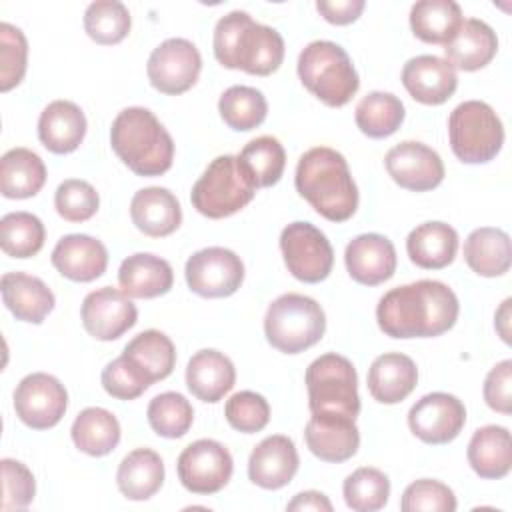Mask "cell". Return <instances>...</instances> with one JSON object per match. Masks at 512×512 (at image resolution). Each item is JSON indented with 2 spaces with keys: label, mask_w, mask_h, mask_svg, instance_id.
Segmentation results:
<instances>
[{
  "label": "cell",
  "mask_w": 512,
  "mask_h": 512,
  "mask_svg": "<svg viewBox=\"0 0 512 512\" xmlns=\"http://www.w3.org/2000/svg\"><path fill=\"white\" fill-rule=\"evenodd\" d=\"M180 484L192 494H216L232 478L234 460L224 444L200 438L186 446L176 462Z\"/></svg>",
  "instance_id": "8fae6325"
},
{
  "label": "cell",
  "mask_w": 512,
  "mask_h": 512,
  "mask_svg": "<svg viewBox=\"0 0 512 512\" xmlns=\"http://www.w3.org/2000/svg\"><path fill=\"white\" fill-rule=\"evenodd\" d=\"M458 312L452 288L438 280H418L388 290L376 306V320L390 338H434L456 324Z\"/></svg>",
  "instance_id": "6da1fadb"
},
{
  "label": "cell",
  "mask_w": 512,
  "mask_h": 512,
  "mask_svg": "<svg viewBox=\"0 0 512 512\" xmlns=\"http://www.w3.org/2000/svg\"><path fill=\"white\" fill-rule=\"evenodd\" d=\"M484 400L486 404L500 412H512V360L506 358L498 362L484 380Z\"/></svg>",
  "instance_id": "816d5d0a"
},
{
  "label": "cell",
  "mask_w": 512,
  "mask_h": 512,
  "mask_svg": "<svg viewBox=\"0 0 512 512\" xmlns=\"http://www.w3.org/2000/svg\"><path fill=\"white\" fill-rule=\"evenodd\" d=\"M448 138L458 160L464 164H484L502 150L504 126L490 104L466 100L450 112Z\"/></svg>",
  "instance_id": "9c48e42d"
},
{
  "label": "cell",
  "mask_w": 512,
  "mask_h": 512,
  "mask_svg": "<svg viewBox=\"0 0 512 512\" xmlns=\"http://www.w3.org/2000/svg\"><path fill=\"white\" fill-rule=\"evenodd\" d=\"M86 116L70 100L50 102L38 118V138L54 154L74 152L86 136Z\"/></svg>",
  "instance_id": "d4e9b609"
},
{
  "label": "cell",
  "mask_w": 512,
  "mask_h": 512,
  "mask_svg": "<svg viewBox=\"0 0 512 512\" xmlns=\"http://www.w3.org/2000/svg\"><path fill=\"white\" fill-rule=\"evenodd\" d=\"M406 110L398 96L392 92H370L366 94L354 110L356 126L368 138L392 136L404 122Z\"/></svg>",
  "instance_id": "74e56055"
},
{
  "label": "cell",
  "mask_w": 512,
  "mask_h": 512,
  "mask_svg": "<svg viewBox=\"0 0 512 512\" xmlns=\"http://www.w3.org/2000/svg\"><path fill=\"white\" fill-rule=\"evenodd\" d=\"M256 186L238 156H216L190 192L192 206L206 218L218 220L240 212L252 202Z\"/></svg>",
  "instance_id": "52a82bcc"
},
{
  "label": "cell",
  "mask_w": 512,
  "mask_h": 512,
  "mask_svg": "<svg viewBox=\"0 0 512 512\" xmlns=\"http://www.w3.org/2000/svg\"><path fill=\"white\" fill-rule=\"evenodd\" d=\"M456 496L440 480L422 478L406 486L400 500L402 512H454Z\"/></svg>",
  "instance_id": "c3c4849f"
},
{
  "label": "cell",
  "mask_w": 512,
  "mask_h": 512,
  "mask_svg": "<svg viewBox=\"0 0 512 512\" xmlns=\"http://www.w3.org/2000/svg\"><path fill=\"white\" fill-rule=\"evenodd\" d=\"M202 70L198 48L186 38H168L158 44L148 58L150 84L168 96H178L190 90Z\"/></svg>",
  "instance_id": "5bb4252c"
},
{
  "label": "cell",
  "mask_w": 512,
  "mask_h": 512,
  "mask_svg": "<svg viewBox=\"0 0 512 512\" xmlns=\"http://www.w3.org/2000/svg\"><path fill=\"white\" fill-rule=\"evenodd\" d=\"M80 318L90 336L110 342L120 338L136 324L138 310L130 296H126L122 290L104 286L84 298Z\"/></svg>",
  "instance_id": "2e32d148"
},
{
  "label": "cell",
  "mask_w": 512,
  "mask_h": 512,
  "mask_svg": "<svg viewBox=\"0 0 512 512\" xmlns=\"http://www.w3.org/2000/svg\"><path fill=\"white\" fill-rule=\"evenodd\" d=\"M132 26L128 8L118 0H96L84 12L86 34L102 46L122 42Z\"/></svg>",
  "instance_id": "7bdbcfd3"
},
{
  "label": "cell",
  "mask_w": 512,
  "mask_h": 512,
  "mask_svg": "<svg viewBox=\"0 0 512 512\" xmlns=\"http://www.w3.org/2000/svg\"><path fill=\"white\" fill-rule=\"evenodd\" d=\"M46 230L38 216L30 212H10L0 220V246L12 258H32L44 246Z\"/></svg>",
  "instance_id": "60d3db41"
},
{
  "label": "cell",
  "mask_w": 512,
  "mask_h": 512,
  "mask_svg": "<svg viewBox=\"0 0 512 512\" xmlns=\"http://www.w3.org/2000/svg\"><path fill=\"white\" fill-rule=\"evenodd\" d=\"M52 266L72 282H92L106 272L108 250L88 234H66L52 250Z\"/></svg>",
  "instance_id": "7402d4cb"
},
{
  "label": "cell",
  "mask_w": 512,
  "mask_h": 512,
  "mask_svg": "<svg viewBox=\"0 0 512 512\" xmlns=\"http://www.w3.org/2000/svg\"><path fill=\"white\" fill-rule=\"evenodd\" d=\"M326 314L322 306L304 294L278 296L266 310L264 334L272 348L284 354H300L322 340Z\"/></svg>",
  "instance_id": "8992f818"
},
{
  "label": "cell",
  "mask_w": 512,
  "mask_h": 512,
  "mask_svg": "<svg viewBox=\"0 0 512 512\" xmlns=\"http://www.w3.org/2000/svg\"><path fill=\"white\" fill-rule=\"evenodd\" d=\"M0 290L6 308L22 322L42 324L56 304L52 290L38 276L26 272H6Z\"/></svg>",
  "instance_id": "cb8c5ba5"
},
{
  "label": "cell",
  "mask_w": 512,
  "mask_h": 512,
  "mask_svg": "<svg viewBox=\"0 0 512 512\" xmlns=\"http://www.w3.org/2000/svg\"><path fill=\"white\" fill-rule=\"evenodd\" d=\"M238 160L250 174L256 188H270L284 174L286 152L278 138L258 136L240 150Z\"/></svg>",
  "instance_id": "ab89813d"
},
{
  "label": "cell",
  "mask_w": 512,
  "mask_h": 512,
  "mask_svg": "<svg viewBox=\"0 0 512 512\" xmlns=\"http://www.w3.org/2000/svg\"><path fill=\"white\" fill-rule=\"evenodd\" d=\"M286 510H318V512H332V502L328 500V496H324L322 492L316 490H306L296 494Z\"/></svg>",
  "instance_id": "db71d44e"
},
{
  "label": "cell",
  "mask_w": 512,
  "mask_h": 512,
  "mask_svg": "<svg viewBox=\"0 0 512 512\" xmlns=\"http://www.w3.org/2000/svg\"><path fill=\"white\" fill-rule=\"evenodd\" d=\"M466 424V408L462 400L448 392H432L422 396L408 412V426L416 438L426 444L452 442Z\"/></svg>",
  "instance_id": "9a60e30c"
},
{
  "label": "cell",
  "mask_w": 512,
  "mask_h": 512,
  "mask_svg": "<svg viewBox=\"0 0 512 512\" xmlns=\"http://www.w3.org/2000/svg\"><path fill=\"white\" fill-rule=\"evenodd\" d=\"M280 250L288 272L306 284L328 278L334 266V250L326 234L310 222H292L280 234Z\"/></svg>",
  "instance_id": "30bf717a"
},
{
  "label": "cell",
  "mask_w": 512,
  "mask_h": 512,
  "mask_svg": "<svg viewBox=\"0 0 512 512\" xmlns=\"http://www.w3.org/2000/svg\"><path fill=\"white\" fill-rule=\"evenodd\" d=\"M298 450L288 436L274 434L254 446L248 458V478L264 488L278 490L290 484L298 472Z\"/></svg>",
  "instance_id": "44dd1931"
},
{
  "label": "cell",
  "mask_w": 512,
  "mask_h": 512,
  "mask_svg": "<svg viewBox=\"0 0 512 512\" xmlns=\"http://www.w3.org/2000/svg\"><path fill=\"white\" fill-rule=\"evenodd\" d=\"M418 384V368L414 360L400 352L378 356L368 370V390L380 404L402 402Z\"/></svg>",
  "instance_id": "f1b7e54d"
},
{
  "label": "cell",
  "mask_w": 512,
  "mask_h": 512,
  "mask_svg": "<svg viewBox=\"0 0 512 512\" xmlns=\"http://www.w3.org/2000/svg\"><path fill=\"white\" fill-rule=\"evenodd\" d=\"M344 264L350 278L364 286H378L396 272V248L382 234L368 232L352 238L344 250Z\"/></svg>",
  "instance_id": "ac0fdd59"
},
{
  "label": "cell",
  "mask_w": 512,
  "mask_h": 512,
  "mask_svg": "<svg viewBox=\"0 0 512 512\" xmlns=\"http://www.w3.org/2000/svg\"><path fill=\"white\" fill-rule=\"evenodd\" d=\"M130 218L146 236L162 238L178 230L182 222V208L168 188L148 186L132 196Z\"/></svg>",
  "instance_id": "603a6c76"
},
{
  "label": "cell",
  "mask_w": 512,
  "mask_h": 512,
  "mask_svg": "<svg viewBox=\"0 0 512 512\" xmlns=\"http://www.w3.org/2000/svg\"><path fill=\"white\" fill-rule=\"evenodd\" d=\"M402 84L416 102L438 106L456 92L458 74L448 60L434 54H420L404 64Z\"/></svg>",
  "instance_id": "d6986e66"
},
{
  "label": "cell",
  "mask_w": 512,
  "mask_h": 512,
  "mask_svg": "<svg viewBox=\"0 0 512 512\" xmlns=\"http://www.w3.org/2000/svg\"><path fill=\"white\" fill-rule=\"evenodd\" d=\"M46 182L42 158L28 148H12L0 158V192L4 198L36 196Z\"/></svg>",
  "instance_id": "836d02e7"
},
{
  "label": "cell",
  "mask_w": 512,
  "mask_h": 512,
  "mask_svg": "<svg viewBox=\"0 0 512 512\" xmlns=\"http://www.w3.org/2000/svg\"><path fill=\"white\" fill-rule=\"evenodd\" d=\"M122 354L140 368L150 384L168 378L176 366V348L160 330H144L136 334L124 346Z\"/></svg>",
  "instance_id": "8d00e7d4"
},
{
  "label": "cell",
  "mask_w": 512,
  "mask_h": 512,
  "mask_svg": "<svg viewBox=\"0 0 512 512\" xmlns=\"http://www.w3.org/2000/svg\"><path fill=\"white\" fill-rule=\"evenodd\" d=\"M236 368L228 356L218 350H198L186 366V386L202 402H218L232 390Z\"/></svg>",
  "instance_id": "4316f807"
},
{
  "label": "cell",
  "mask_w": 512,
  "mask_h": 512,
  "mask_svg": "<svg viewBox=\"0 0 512 512\" xmlns=\"http://www.w3.org/2000/svg\"><path fill=\"white\" fill-rule=\"evenodd\" d=\"M498 52L496 32L478 18L462 20L452 40L444 46V54L452 68L474 72L492 62Z\"/></svg>",
  "instance_id": "484cf974"
},
{
  "label": "cell",
  "mask_w": 512,
  "mask_h": 512,
  "mask_svg": "<svg viewBox=\"0 0 512 512\" xmlns=\"http://www.w3.org/2000/svg\"><path fill=\"white\" fill-rule=\"evenodd\" d=\"M364 6H366L364 0H332V2L318 0L316 2V10L324 16V20L336 26L354 22L362 14Z\"/></svg>",
  "instance_id": "f5cc1de1"
},
{
  "label": "cell",
  "mask_w": 512,
  "mask_h": 512,
  "mask_svg": "<svg viewBox=\"0 0 512 512\" xmlns=\"http://www.w3.org/2000/svg\"><path fill=\"white\" fill-rule=\"evenodd\" d=\"M294 184L298 194L326 220L344 222L358 208V188L346 158L328 146H316L298 160Z\"/></svg>",
  "instance_id": "7a4b0ae2"
},
{
  "label": "cell",
  "mask_w": 512,
  "mask_h": 512,
  "mask_svg": "<svg viewBox=\"0 0 512 512\" xmlns=\"http://www.w3.org/2000/svg\"><path fill=\"white\" fill-rule=\"evenodd\" d=\"M54 206L66 222H86L98 212L100 196L90 182L68 178L56 188Z\"/></svg>",
  "instance_id": "bcb514c9"
},
{
  "label": "cell",
  "mask_w": 512,
  "mask_h": 512,
  "mask_svg": "<svg viewBox=\"0 0 512 512\" xmlns=\"http://www.w3.org/2000/svg\"><path fill=\"white\" fill-rule=\"evenodd\" d=\"M468 464L484 480L504 478L512 468V440L504 426L478 428L468 442Z\"/></svg>",
  "instance_id": "f546056e"
},
{
  "label": "cell",
  "mask_w": 512,
  "mask_h": 512,
  "mask_svg": "<svg viewBox=\"0 0 512 512\" xmlns=\"http://www.w3.org/2000/svg\"><path fill=\"white\" fill-rule=\"evenodd\" d=\"M304 440L308 450L324 462H346L358 452L360 432L352 418L336 414H312Z\"/></svg>",
  "instance_id": "ffe728a7"
},
{
  "label": "cell",
  "mask_w": 512,
  "mask_h": 512,
  "mask_svg": "<svg viewBox=\"0 0 512 512\" xmlns=\"http://www.w3.org/2000/svg\"><path fill=\"white\" fill-rule=\"evenodd\" d=\"M462 20V10L454 0H420L410 8V28L426 44L446 46Z\"/></svg>",
  "instance_id": "d590c367"
},
{
  "label": "cell",
  "mask_w": 512,
  "mask_h": 512,
  "mask_svg": "<svg viewBox=\"0 0 512 512\" xmlns=\"http://www.w3.org/2000/svg\"><path fill=\"white\" fill-rule=\"evenodd\" d=\"M218 112L228 128L248 132L266 120L268 102L260 90L236 84L222 92L218 100Z\"/></svg>",
  "instance_id": "f35d334b"
},
{
  "label": "cell",
  "mask_w": 512,
  "mask_h": 512,
  "mask_svg": "<svg viewBox=\"0 0 512 512\" xmlns=\"http://www.w3.org/2000/svg\"><path fill=\"white\" fill-rule=\"evenodd\" d=\"M68 408V392L64 384L46 372L24 376L14 390L16 416L32 430H48L56 426Z\"/></svg>",
  "instance_id": "4fadbf2b"
},
{
  "label": "cell",
  "mask_w": 512,
  "mask_h": 512,
  "mask_svg": "<svg viewBox=\"0 0 512 512\" xmlns=\"http://www.w3.org/2000/svg\"><path fill=\"white\" fill-rule=\"evenodd\" d=\"M74 446L88 456H106L120 442V422L118 418L100 406L84 408L72 422L70 428Z\"/></svg>",
  "instance_id": "e575fe53"
},
{
  "label": "cell",
  "mask_w": 512,
  "mask_h": 512,
  "mask_svg": "<svg viewBox=\"0 0 512 512\" xmlns=\"http://www.w3.org/2000/svg\"><path fill=\"white\" fill-rule=\"evenodd\" d=\"M102 386L112 398L134 400L152 384L128 356L120 354L102 370Z\"/></svg>",
  "instance_id": "681fc988"
},
{
  "label": "cell",
  "mask_w": 512,
  "mask_h": 512,
  "mask_svg": "<svg viewBox=\"0 0 512 512\" xmlns=\"http://www.w3.org/2000/svg\"><path fill=\"white\" fill-rule=\"evenodd\" d=\"M28 66V42L20 28L0 24V90L8 92L18 86Z\"/></svg>",
  "instance_id": "f6af8a7d"
},
{
  "label": "cell",
  "mask_w": 512,
  "mask_h": 512,
  "mask_svg": "<svg viewBox=\"0 0 512 512\" xmlns=\"http://www.w3.org/2000/svg\"><path fill=\"white\" fill-rule=\"evenodd\" d=\"M308 406L312 414H336L356 420L360 412L354 364L336 352L318 356L306 368Z\"/></svg>",
  "instance_id": "ba28073f"
},
{
  "label": "cell",
  "mask_w": 512,
  "mask_h": 512,
  "mask_svg": "<svg viewBox=\"0 0 512 512\" xmlns=\"http://www.w3.org/2000/svg\"><path fill=\"white\" fill-rule=\"evenodd\" d=\"M2 504L4 512L26 508L36 494V480L30 468L18 460L2 458Z\"/></svg>",
  "instance_id": "f907efd6"
},
{
  "label": "cell",
  "mask_w": 512,
  "mask_h": 512,
  "mask_svg": "<svg viewBox=\"0 0 512 512\" xmlns=\"http://www.w3.org/2000/svg\"><path fill=\"white\" fill-rule=\"evenodd\" d=\"M214 56L230 70L254 76L276 72L284 60V40L272 26L254 22L244 10H232L214 26Z\"/></svg>",
  "instance_id": "3957f363"
},
{
  "label": "cell",
  "mask_w": 512,
  "mask_h": 512,
  "mask_svg": "<svg viewBox=\"0 0 512 512\" xmlns=\"http://www.w3.org/2000/svg\"><path fill=\"white\" fill-rule=\"evenodd\" d=\"M410 260L424 270H440L452 264L458 252V234L446 222H424L406 238Z\"/></svg>",
  "instance_id": "4dcf8cb0"
},
{
  "label": "cell",
  "mask_w": 512,
  "mask_h": 512,
  "mask_svg": "<svg viewBox=\"0 0 512 512\" xmlns=\"http://www.w3.org/2000/svg\"><path fill=\"white\" fill-rule=\"evenodd\" d=\"M188 288L202 298L232 296L244 282V264L240 256L222 246H210L194 252L184 268Z\"/></svg>",
  "instance_id": "7c38bea8"
},
{
  "label": "cell",
  "mask_w": 512,
  "mask_h": 512,
  "mask_svg": "<svg viewBox=\"0 0 512 512\" xmlns=\"http://www.w3.org/2000/svg\"><path fill=\"white\" fill-rule=\"evenodd\" d=\"M464 260L478 276L494 278L506 274L512 264L510 236L492 226L472 230L464 242Z\"/></svg>",
  "instance_id": "1f68e13d"
},
{
  "label": "cell",
  "mask_w": 512,
  "mask_h": 512,
  "mask_svg": "<svg viewBox=\"0 0 512 512\" xmlns=\"http://www.w3.org/2000/svg\"><path fill=\"white\" fill-rule=\"evenodd\" d=\"M344 502L354 512H376L386 506L390 496V480L388 476L370 466L356 468L346 476L342 486Z\"/></svg>",
  "instance_id": "b9f144b4"
},
{
  "label": "cell",
  "mask_w": 512,
  "mask_h": 512,
  "mask_svg": "<svg viewBox=\"0 0 512 512\" xmlns=\"http://www.w3.org/2000/svg\"><path fill=\"white\" fill-rule=\"evenodd\" d=\"M510 298H506L504 302H502V306H500V310H498V314H496V328H498V332H500V336H502V340L504 342H510V336H508V332L504 330V326H500L502 322H506L508 320V310H510Z\"/></svg>",
  "instance_id": "11a10c76"
},
{
  "label": "cell",
  "mask_w": 512,
  "mask_h": 512,
  "mask_svg": "<svg viewBox=\"0 0 512 512\" xmlns=\"http://www.w3.org/2000/svg\"><path fill=\"white\" fill-rule=\"evenodd\" d=\"M146 416L158 436L182 438L194 422V408L180 392H162L150 400Z\"/></svg>",
  "instance_id": "ee69618b"
},
{
  "label": "cell",
  "mask_w": 512,
  "mask_h": 512,
  "mask_svg": "<svg viewBox=\"0 0 512 512\" xmlns=\"http://www.w3.org/2000/svg\"><path fill=\"white\" fill-rule=\"evenodd\" d=\"M298 76L308 92L332 108L348 104L360 86L348 52L330 40H314L300 52Z\"/></svg>",
  "instance_id": "5b68a950"
},
{
  "label": "cell",
  "mask_w": 512,
  "mask_h": 512,
  "mask_svg": "<svg viewBox=\"0 0 512 512\" xmlns=\"http://www.w3.org/2000/svg\"><path fill=\"white\" fill-rule=\"evenodd\" d=\"M116 156L138 176H160L174 160V140L160 120L142 106L118 112L110 128Z\"/></svg>",
  "instance_id": "277c9868"
},
{
  "label": "cell",
  "mask_w": 512,
  "mask_h": 512,
  "mask_svg": "<svg viewBox=\"0 0 512 512\" xmlns=\"http://www.w3.org/2000/svg\"><path fill=\"white\" fill-rule=\"evenodd\" d=\"M116 484L128 500L152 498L164 484V462L160 454L150 448L128 452L118 466Z\"/></svg>",
  "instance_id": "d6a6232c"
},
{
  "label": "cell",
  "mask_w": 512,
  "mask_h": 512,
  "mask_svg": "<svg viewBox=\"0 0 512 512\" xmlns=\"http://www.w3.org/2000/svg\"><path fill=\"white\" fill-rule=\"evenodd\" d=\"M390 178L406 190L428 192L444 180V162L430 146L404 140L392 146L384 158Z\"/></svg>",
  "instance_id": "e0dca14e"
},
{
  "label": "cell",
  "mask_w": 512,
  "mask_h": 512,
  "mask_svg": "<svg viewBox=\"0 0 512 512\" xmlns=\"http://www.w3.org/2000/svg\"><path fill=\"white\" fill-rule=\"evenodd\" d=\"M224 416L228 424L244 434L260 432L270 420L268 400L252 390H242L226 400Z\"/></svg>",
  "instance_id": "7dc6e473"
},
{
  "label": "cell",
  "mask_w": 512,
  "mask_h": 512,
  "mask_svg": "<svg viewBox=\"0 0 512 512\" xmlns=\"http://www.w3.org/2000/svg\"><path fill=\"white\" fill-rule=\"evenodd\" d=\"M118 284L130 298H156L170 292L174 272L168 260L150 252H136L122 260Z\"/></svg>",
  "instance_id": "83f0119b"
}]
</instances>
